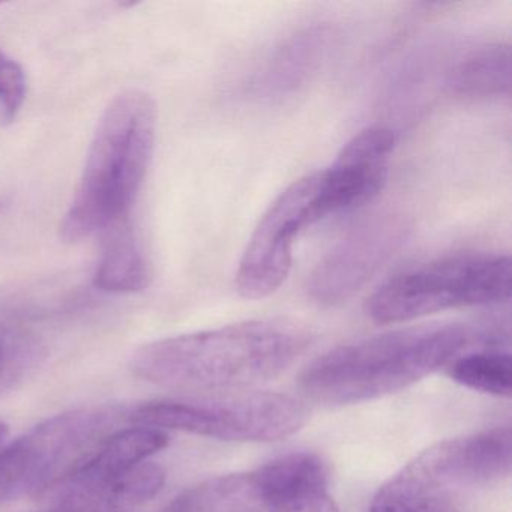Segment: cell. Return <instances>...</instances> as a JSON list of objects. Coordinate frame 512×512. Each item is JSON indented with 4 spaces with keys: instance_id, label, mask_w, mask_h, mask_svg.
I'll list each match as a JSON object with an SVG mask.
<instances>
[{
    "instance_id": "12",
    "label": "cell",
    "mask_w": 512,
    "mask_h": 512,
    "mask_svg": "<svg viewBox=\"0 0 512 512\" xmlns=\"http://www.w3.org/2000/svg\"><path fill=\"white\" fill-rule=\"evenodd\" d=\"M331 31L326 26H311L284 41L256 79L257 94L265 97L295 91L319 68L328 50Z\"/></svg>"
},
{
    "instance_id": "17",
    "label": "cell",
    "mask_w": 512,
    "mask_h": 512,
    "mask_svg": "<svg viewBox=\"0 0 512 512\" xmlns=\"http://www.w3.org/2000/svg\"><path fill=\"white\" fill-rule=\"evenodd\" d=\"M26 98V76L23 68L5 53H0V119H16Z\"/></svg>"
},
{
    "instance_id": "20",
    "label": "cell",
    "mask_w": 512,
    "mask_h": 512,
    "mask_svg": "<svg viewBox=\"0 0 512 512\" xmlns=\"http://www.w3.org/2000/svg\"><path fill=\"white\" fill-rule=\"evenodd\" d=\"M0 53H4V52H2V50H0Z\"/></svg>"
},
{
    "instance_id": "8",
    "label": "cell",
    "mask_w": 512,
    "mask_h": 512,
    "mask_svg": "<svg viewBox=\"0 0 512 512\" xmlns=\"http://www.w3.org/2000/svg\"><path fill=\"white\" fill-rule=\"evenodd\" d=\"M325 218L320 205V172L290 184L266 209L250 236L235 275L245 299L274 295L289 277L293 247L302 230Z\"/></svg>"
},
{
    "instance_id": "1",
    "label": "cell",
    "mask_w": 512,
    "mask_h": 512,
    "mask_svg": "<svg viewBox=\"0 0 512 512\" xmlns=\"http://www.w3.org/2000/svg\"><path fill=\"white\" fill-rule=\"evenodd\" d=\"M310 344L307 329L262 319L152 341L136 350L131 371L152 385L187 392L250 389L283 374Z\"/></svg>"
},
{
    "instance_id": "2",
    "label": "cell",
    "mask_w": 512,
    "mask_h": 512,
    "mask_svg": "<svg viewBox=\"0 0 512 512\" xmlns=\"http://www.w3.org/2000/svg\"><path fill=\"white\" fill-rule=\"evenodd\" d=\"M472 332L458 323H433L341 344L314 359L299 377L305 397L338 407L403 391L454 361Z\"/></svg>"
},
{
    "instance_id": "18",
    "label": "cell",
    "mask_w": 512,
    "mask_h": 512,
    "mask_svg": "<svg viewBox=\"0 0 512 512\" xmlns=\"http://www.w3.org/2000/svg\"><path fill=\"white\" fill-rule=\"evenodd\" d=\"M8 433H10V428H8L7 422L2 421L0 419V446L5 442V439L8 437Z\"/></svg>"
},
{
    "instance_id": "13",
    "label": "cell",
    "mask_w": 512,
    "mask_h": 512,
    "mask_svg": "<svg viewBox=\"0 0 512 512\" xmlns=\"http://www.w3.org/2000/svg\"><path fill=\"white\" fill-rule=\"evenodd\" d=\"M265 487L259 470L205 479L179 493L164 512H263Z\"/></svg>"
},
{
    "instance_id": "15",
    "label": "cell",
    "mask_w": 512,
    "mask_h": 512,
    "mask_svg": "<svg viewBox=\"0 0 512 512\" xmlns=\"http://www.w3.org/2000/svg\"><path fill=\"white\" fill-rule=\"evenodd\" d=\"M151 281V269L130 229L119 232L107 245L94 284L107 293L142 292Z\"/></svg>"
},
{
    "instance_id": "4",
    "label": "cell",
    "mask_w": 512,
    "mask_h": 512,
    "mask_svg": "<svg viewBox=\"0 0 512 512\" xmlns=\"http://www.w3.org/2000/svg\"><path fill=\"white\" fill-rule=\"evenodd\" d=\"M511 466L509 428L443 440L392 476L370 512H457L478 488L506 478Z\"/></svg>"
},
{
    "instance_id": "10",
    "label": "cell",
    "mask_w": 512,
    "mask_h": 512,
    "mask_svg": "<svg viewBox=\"0 0 512 512\" xmlns=\"http://www.w3.org/2000/svg\"><path fill=\"white\" fill-rule=\"evenodd\" d=\"M394 148V131L383 125L364 128L343 146L334 163L320 170L326 217L359 208L385 188Z\"/></svg>"
},
{
    "instance_id": "19",
    "label": "cell",
    "mask_w": 512,
    "mask_h": 512,
    "mask_svg": "<svg viewBox=\"0 0 512 512\" xmlns=\"http://www.w3.org/2000/svg\"><path fill=\"white\" fill-rule=\"evenodd\" d=\"M2 353L4 352H2V346H0V361H2Z\"/></svg>"
},
{
    "instance_id": "14",
    "label": "cell",
    "mask_w": 512,
    "mask_h": 512,
    "mask_svg": "<svg viewBox=\"0 0 512 512\" xmlns=\"http://www.w3.org/2000/svg\"><path fill=\"white\" fill-rule=\"evenodd\" d=\"M511 47L505 43L479 46L448 74L446 86L464 100H500L511 95Z\"/></svg>"
},
{
    "instance_id": "6",
    "label": "cell",
    "mask_w": 512,
    "mask_h": 512,
    "mask_svg": "<svg viewBox=\"0 0 512 512\" xmlns=\"http://www.w3.org/2000/svg\"><path fill=\"white\" fill-rule=\"evenodd\" d=\"M307 406L281 392L238 389L149 401L131 413L133 424L176 430L224 442H277L307 424Z\"/></svg>"
},
{
    "instance_id": "9",
    "label": "cell",
    "mask_w": 512,
    "mask_h": 512,
    "mask_svg": "<svg viewBox=\"0 0 512 512\" xmlns=\"http://www.w3.org/2000/svg\"><path fill=\"white\" fill-rule=\"evenodd\" d=\"M409 233L401 215L368 218L317 263L308 293L317 304L335 307L352 299L400 250Z\"/></svg>"
},
{
    "instance_id": "7",
    "label": "cell",
    "mask_w": 512,
    "mask_h": 512,
    "mask_svg": "<svg viewBox=\"0 0 512 512\" xmlns=\"http://www.w3.org/2000/svg\"><path fill=\"white\" fill-rule=\"evenodd\" d=\"M118 413L85 407L59 413L0 452V503L40 496L55 487L100 442Z\"/></svg>"
},
{
    "instance_id": "11",
    "label": "cell",
    "mask_w": 512,
    "mask_h": 512,
    "mask_svg": "<svg viewBox=\"0 0 512 512\" xmlns=\"http://www.w3.org/2000/svg\"><path fill=\"white\" fill-rule=\"evenodd\" d=\"M269 512H340L328 491V469L317 455L293 452L260 467Z\"/></svg>"
},
{
    "instance_id": "5",
    "label": "cell",
    "mask_w": 512,
    "mask_h": 512,
    "mask_svg": "<svg viewBox=\"0 0 512 512\" xmlns=\"http://www.w3.org/2000/svg\"><path fill=\"white\" fill-rule=\"evenodd\" d=\"M511 266L505 254L440 257L386 280L365 311L379 325H395L454 308L503 304L511 299Z\"/></svg>"
},
{
    "instance_id": "3",
    "label": "cell",
    "mask_w": 512,
    "mask_h": 512,
    "mask_svg": "<svg viewBox=\"0 0 512 512\" xmlns=\"http://www.w3.org/2000/svg\"><path fill=\"white\" fill-rule=\"evenodd\" d=\"M157 109L128 89L104 110L73 202L61 224L65 242H80L121 223L142 188L154 154Z\"/></svg>"
},
{
    "instance_id": "16",
    "label": "cell",
    "mask_w": 512,
    "mask_h": 512,
    "mask_svg": "<svg viewBox=\"0 0 512 512\" xmlns=\"http://www.w3.org/2000/svg\"><path fill=\"white\" fill-rule=\"evenodd\" d=\"M449 376L473 391L506 398L512 394V359L508 352L467 353L454 359Z\"/></svg>"
}]
</instances>
